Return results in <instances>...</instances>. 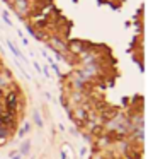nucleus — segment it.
Returning <instances> with one entry per match:
<instances>
[{
  "label": "nucleus",
  "mask_w": 153,
  "mask_h": 159,
  "mask_svg": "<svg viewBox=\"0 0 153 159\" xmlns=\"http://www.w3.org/2000/svg\"><path fill=\"white\" fill-rule=\"evenodd\" d=\"M15 103H17V98H15V94H9V98H7V106H9V111L12 113L14 111V108H15Z\"/></svg>",
  "instance_id": "f257e3e1"
},
{
  "label": "nucleus",
  "mask_w": 153,
  "mask_h": 159,
  "mask_svg": "<svg viewBox=\"0 0 153 159\" xmlns=\"http://www.w3.org/2000/svg\"><path fill=\"white\" fill-rule=\"evenodd\" d=\"M7 45H9V48H10V52L14 53V55L17 57V58H20V60H24V57H22V53L19 52V50L15 48V46H14V43H10V41H7Z\"/></svg>",
  "instance_id": "f03ea898"
},
{
  "label": "nucleus",
  "mask_w": 153,
  "mask_h": 159,
  "mask_svg": "<svg viewBox=\"0 0 153 159\" xmlns=\"http://www.w3.org/2000/svg\"><path fill=\"white\" fill-rule=\"evenodd\" d=\"M27 130H29V123H24V127L20 128V132H19V137H24V135L27 134Z\"/></svg>",
  "instance_id": "7ed1b4c3"
},
{
  "label": "nucleus",
  "mask_w": 153,
  "mask_h": 159,
  "mask_svg": "<svg viewBox=\"0 0 153 159\" xmlns=\"http://www.w3.org/2000/svg\"><path fill=\"white\" fill-rule=\"evenodd\" d=\"M14 159H20V154H17V156H15V157H14Z\"/></svg>",
  "instance_id": "20e7f679"
}]
</instances>
